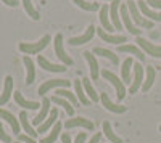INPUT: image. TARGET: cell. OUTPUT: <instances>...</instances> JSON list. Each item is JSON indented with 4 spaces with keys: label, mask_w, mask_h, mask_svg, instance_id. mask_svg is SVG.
Returning a JSON list of instances; mask_svg holds the SVG:
<instances>
[{
    "label": "cell",
    "mask_w": 161,
    "mask_h": 143,
    "mask_svg": "<svg viewBox=\"0 0 161 143\" xmlns=\"http://www.w3.org/2000/svg\"><path fill=\"white\" fill-rule=\"evenodd\" d=\"M19 122H21V125H23V129H24L26 135H29V137H32V138H36V137L39 135V134H37V130H34L32 125L29 124V121H28V114H26V111H21V113H19Z\"/></svg>",
    "instance_id": "cb8c5ba5"
},
{
    "label": "cell",
    "mask_w": 161,
    "mask_h": 143,
    "mask_svg": "<svg viewBox=\"0 0 161 143\" xmlns=\"http://www.w3.org/2000/svg\"><path fill=\"white\" fill-rule=\"evenodd\" d=\"M82 85H84V90H86V95L95 103V101H98L100 100V95L95 92V90H93V87H92V84H90V79H82Z\"/></svg>",
    "instance_id": "1f68e13d"
},
{
    "label": "cell",
    "mask_w": 161,
    "mask_h": 143,
    "mask_svg": "<svg viewBox=\"0 0 161 143\" xmlns=\"http://www.w3.org/2000/svg\"><path fill=\"white\" fill-rule=\"evenodd\" d=\"M159 130H161V127H159Z\"/></svg>",
    "instance_id": "f6af8a7d"
},
{
    "label": "cell",
    "mask_w": 161,
    "mask_h": 143,
    "mask_svg": "<svg viewBox=\"0 0 161 143\" xmlns=\"http://www.w3.org/2000/svg\"><path fill=\"white\" fill-rule=\"evenodd\" d=\"M23 63L26 66V85H31L36 79V69H34V63L29 56H24L23 58Z\"/></svg>",
    "instance_id": "603a6c76"
},
{
    "label": "cell",
    "mask_w": 161,
    "mask_h": 143,
    "mask_svg": "<svg viewBox=\"0 0 161 143\" xmlns=\"http://www.w3.org/2000/svg\"><path fill=\"white\" fill-rule=\"evenodd\" d=\"M130 68H132V58H126L123 63V69H121V77L123 82H130Z\"/></svg>",
    "instance_id": "836d02e7"
},
{
    "label": "cell",
    "mask_w": 161,
    "mask_h": 143,
    "mask_svg": "<svg viewBox=\"0 0 161 143\" xmlns=\"http://www.w3.org/2000/svg\"><path fill=\"white\" fill-rule=\"evenodd\" d=\"M100 138H102V134H95V135L92 137V140H90L89 143H98V141H100Z\"/></svg>",
    "instance_id": "b9f144b4"
},
{
    "label": "cell",
    "mask_w": 161,
    "mask_h": 143,
    "mask_svg": "<svg viewBox=\"0 0 161 143\" xmlns=\"http://www.w3.org/2000/svg\"><path fill=\"white\" fill-rule=\"evenodd\" d=\"M37 63H39L40 68L45 69V71H48V72H64V71H66L64 64H53V63H50L47 58H44L42 55L37 56Z\"/></svg>",
    "instance_id": "7c38bea8"
},
{
    "label": "cell",
    "mask_w": 161,
    "mask_h": 143,
    "mask_svg": "<svg viewBox=\"0 0 161 143\" xmlns=\"http://www.w3.org/2000/svg\"><path fill=\"white\" fill-rule=\"evenodd\" d=\"M80 82H82V81H79V79H76V81H74V88H76V97H77V100H79L80 103H82L84 106H87L89 103H90V100H89V98H87V95L84 93V87L80 85Z\"/></svg>",
    "instance_id": "4dcf8cb0"
},
{
    "label": "cell",
    "mask_w": 161,
    "mask_h": 143,
    "mask_svg": "<svg viewBox=\"0 0 161 143\" xmlns=\"http://www.w3.org/2000/svg\"><path fill=\"white\" fill-rule=\"evenodd\" d=\"M126 5H127V10H129L130 16H132V21L136 23L137 26H140V28H147V29H152V28H153V21L143 18V15L140 13L137 3L134 2V0H129V2H126Z\"/></svg>",
    "instance_id": "7a4b0ae2"
},
{
    "label": "cell",
    "mask_w": 161,
    "mask_h": 143,
    "mask_svg": "<svg viewBox=\"0 0 161 143\" xmlns=\"http://www.w3.org/2000/svg\"><path fill=\"white\" fill-rule=\"evenodd\" d=\"M69 85H71V82L69 81H66V79H53V81H45L42 85L39 87V95L40 97H44L48 90H52V88H69Z\"/></svg>",
    "instance_id": "277c9868"
},
{
    "label": "cell",
    "mask_w": 161,
    "mask_h": 143,
    "mask_svg": "<svg viewBox=\"0 0 161 143\" xmlns=\"http://www.w3.org/2000/svg\"><path fill=\"white\" fill-rule=\"evenodd\" d=\"M86 138H87V134H86V132H80V134H77V137H76L74 143H84V141H86Z\"/></svg>",
    "instance_id": "ab89813d"
},
{
    "label": "cell",
    "mask_w": 161,
    "mask_h": 143,
    "mask_svg": "<svg viewBox=\"0 0 161 143\" xmlns=\"http://www.w3.org/2000/svg\"><path fill=\"white\" fill-rule=\"evenodd\" d=\"M137 45L145 51L147 55L155 56V58H161V45H155L152 42H148L143 37H137Z\"/></svg>",
    "instance_id": "8992f818"
},
{
    "label": "cell",
    "mask_w": 161,
    "mask_h": 143,
    "mask_svg": "<svg viewBox=\"0 0 161 143\" xmlns=\"http://www.w3.org/2000/svg\"><path fill=\"white\" fill-rule=\"evenodd\" d=\"M53 45H55V55L63 61L64 66H71V64H73V58L64 51V47H63V35H61V34H57V35H55V42H53Z\"/></svg>",
    "instance_id": "5b68a950"
},
{
    "label": "cell",
    "mask_w": 161,
    "mask_h": 143,
    "mask_svg": "<svg viewBox=\"0 0 161 143\" xmlns=\"http://www.w3.org/2000/svg\"><path fill=\"white\" fill-rule=\"evenodd\" d=\"M97 34H98V37H100V39H103V40H105V42H108V44L121 45L123 42H126V40H127V39H126L124 35H113V34H110V32H106L103 28L97 29Z\"/></svg>",
    "instance_id": "2e32d148"
},
{
    "label": "cell",
    "mask_w": 161,
    "mask_h": 143,
    "mask_svg": "<svg viewBox=\"0 0 161 143\" xmlns=\"http://www.w3.org/2000/svg\"><path fill=\"white\" fill-rule=\"evenodd\" d=\"M93 55H100V56L108 58V60H110L113 64H118V63H119V58H118V55H114L111 50H106V48H102V47L93 48Z\"/></svg>",
    "instance_id": "f546056e"
},
{
    "label": "cell",
    "mask_w": 161,
    "mask_h": 143,
    "mask_svg": "<svg viewBox=\"0 0 161 143\" xmlns=\"http://www.w3.org/2000/svg\"><path fill=\"white\" fill-rule=\"evenodd\" d=\"M11 93H13V77L7 76L5 82H3V92H2V95H0V106L8 103V100L11 98Z\"/></svg>",
    "instance_id": "e0dca14e"
},
{
    "label": "cell",
    "mask_w": 161,
    "mask_h": 143,
    "mask_svg": "<svg viewBox=\"0 0 161 143\" xmlns=\"http://www.w3.org/2000/svg\"><path fill=\"white\" fill-rule=\"evenodd\" d=\"M0 141H3V143H11V137L5 132V129H3L2 122H0Z\"/></svg>",
    "instance_id": "8d00e7d4"
},
{
    "label": "cell",
    "mask_w": 161,
    "mask_h": 143,
    "mask_svg": "<svg viewBox=\"0 0 161 143\" xmlns=\"http://www.w3.org/2000/svg\"><path fill=\"white\" fill-rule=\"evenodd\" d=\"M142 84H143V68L140 63H136L134 64V81H132V85L129 88V93H136Z\"/></svg>",
    "instance_id": "ba28073f"
},
{
    "label": "cell",
    "mask_w": 161,
    "mask_h": 143,
    "mask_svg": "<svg viewBox=\"0 0 161 143\" xmlns=\"http://www.w3.org/2000/svg\"><path fill=\"white\" fill-rule=\"evenodd\" d=\"M50 40H52V37L47 34L37 42H21L19 44V50L23 51V53H26V55H36V53H39V51H42L48 45Z\"/></svg>",
    "instance_id": "6da1fadb"
},
{
    "label": "cell",
    "mask_w": 161,
    "mask_h": 143,
    "mask_svg": "<svg viewBox=\"0 0 161 143\" xmlns=\"http://www.w3.org/2000/svg\"><path fill=\"white\" fill-rule=\"evenodd\" d=\"M18 141H21V143H37L32 137H29V135H26V134H19V137H18Z\"/></svg>",
    "instance_id": "74e56055"
},
{
    "label": "cell",
    "mask_w": 161,
    "mask_h": 143,
    "mask_svg": "<svg viewBox=\"0 0 161 143\" xmlns=\"http://www.w3.org/2000/svg\"><path fill=\"white\" fill-rule=\"evenodd\" d=\"M102 127H103V134L106 135V138H108L111 143H123V140H121L114 132H113V129H111V124L108 122V121H103V124H102Z\"/></svg>",
    "instance_id": "f1b7e54d"
},
{
    "label": "cell",
    "mask_w": 161,
    "mask_h": 143,
    "mask_svg": "<svg viewBox=\"0 0 161 143\" xmlns=\"http://www.w3.org/2000/svg\"><path fill=\"white\" fill-rule=\"evenodd\" d=\"M61 143H71V138H69L68 134H63L61 135Z\"/></svg>",
    "instance_id": "7bdbcfd3"
},
{
    "label": "cell",
    "mask_w": 161,
    "mask_h": 143,
    "mask_svg": "<svg viewBox=\"0 0 161 143\" xmlns=\"http://www.w3.org/2000/svg\"><path fill=\"white\" fill-rule=\"evenodd\" d=\"M64 127L66 129H73V127H84L87 130H93V122L86 119V118H73V119H68L64 122Z\"/></svg>",
    "instance_id": "5bb4252c"
},
{
    "label": "cell",
    "mask_w": 161,
    "mask_h": 143,
    "mask_svg": "<svg viewBox=\"0 0 161 143\" xmlns=\"http://www.w3.org/2000/svg\"><path fill=\"white\" fill-rule=\"evenodd\" d=\"M102 76H103V79H105V81H110V82L114 85L118 100H123V98L126 97V85H124V82H123V81H119V77H118L114 72L108 71V69H103V71H102Z\"/></svg>",
    "instance_id": "3957f363"
},
{
    "label": "cell",
    "mask_w": 161,
    "mask_h": 143,
    "mask_svg": "<svg viewBox=\"0 0 161 143\" xmlns=\"http://www.w3.org/2000/svg\"><path fill=\"white\" fill-rule=\"evenodd\" d=\"M15 101L18 103V106H23V108H26V109H39L40 106H42V105H40V103H37V101L26 100L21 92H15Z\"/></svg>",
    "instance_id": "7402d4cb"
},
{
    "label": "cell",
    "mask_w": 161,
    "mask_h": 143,
    "mask_svg": "<svg viewBox=\"0 0 161 143\" xmlns=\"http://www.w3.org/2000/svg\"><path fill=\"white\" fill-rule=\"evenodd\" d=\"M60 132H61V122H57V124H55V127L52 129V132H50L45 138L40 140V143H55V140L58 138Z\"/></svg>",
    "instance_id": "d6a6232c"
},
{
    "label": "cell",
    "mask_w": 161,
    "mask_h": 143,
    "mask_svg": "<svg viewBox=\"0 0 161 143\" xmlns=\"http://www.w3.org/2000/svg\"><path fill=\"white\" fill-rule=\"evenodd\" d=\"M50 103H52V100H50V98H47V97H44V98H42V106H40L39 114L32 119V124H36V125H40V124H42V121L47 118V114L52 111V109H50Z\"/></svg>",
    "instance_id": "9a60e30c"
},
{
    "label": "cell",
    "mask_w": 161,
    "mask_h": 143,
    "mask_svg": "<svg viewBox=\"0 0 161 143\" xmlns=\"http://www.w3.org/2000/svg\"><path fill=\"white\" fill-rule=\"evenodd\" d=\"M55 105H58V106H63L64 108V111L68 113V116H74V106L71 105V103L68 101V100H64V98H61V97H57V95H53L52 98H50Z\"/></svg>",
    "instance_id": "484cf974"
},
{
    "label": "cell",
    "mask_w": 161,
    "mask_h": 143,
    "mask_svg": "<svg viewBox=\"0 0 161 143\" xmlns=\"http://www.w3.org/2000/svg\"><path fill=\"white\" fill-rule=\"evenodd\" d=\"M155 79H156V71H155L153 66H148V68H147V79H145L143 84H142V90H143V92H147V90L152 88Z\"/></svg>",
    "instance_id": "4316f807"
},
{
    "label": "cell",
    "mask_w": 161,
    "mask_h": 143,
    "mask_svg": "<svg viewBox=\"0 0 161 143\" xmlns=\"http://www.w3.org/2000/svg\"><path fill=\"white\" fill-rule=\"evenodd\" d=\"M55 95H57V97H61V98H64V100H68L73 106H77V105H79L77 97L73 95L68 88H57V90H55Z\"/></svg>",
    "instance_id": "83f0119b"
},
{
    "label": "cell",
    "mask_w": 161,
    "mask_h": 143,
    "mask_svg": "<svg viewBox=\"0 0 161 143\" xmlns=\"http://www.w3.org/2000/svg\"><path fill=\"white\" fill-rule=\"evenodd\" d=\"M95 31H97V29H95V26L90 24L82 35L69 39L68 44H69V45H82V44H86V42H90V40H92V37H93V34H95Z\"/></svg>",
    "instance_id": "8fae6325"
},
{
    "label": "cell",
    "mask_w": 161,
    "mask_h": 143,
    "mask_svg": "<svg viewBox=\"0 0 161 143\" xmlns=\"http://www.w3.org/2000/svg\"><path fill=\"white\" fill-rule=\"evenodd\" d=\"M147 5L159 10V8H161V0H147Z\"/></svg>",
    "instance_id": "f35d334b"
},
{
    "label": "cell",
    "mask_w": 161,
    "mask_h": 143,
    "mask_svg": "<svg viewBox=\"0 0 161 143\" xmlns=\"http://www.w3.org/2000/svg\"><path fill=\"white\" fill-rule=\"evenodd\" d=\"M100 101H102V105L111 111V113H116V114H123L127 111V106H121V105H116V103H113L108 97V93H100Z\"/></svg>",
    "instance_id": "30bf717a"
},
{
    "label": "cell",
    "mask_w": 161,
    "mask_h": 143,
    "mask_svg": "<svg viewBox=\"0 0 161 143\" xmlns=\"http://www.w3.org/2000/svg\"><path fill=\"white\" fill-rule=\"evenodd\" d=\"M100 23L103 26V29H106V32L116 31L114 26L111 24V19H110V8H108V5H103L100 8Z\"/></svg>",
    "instance_id": "ac0fdd59"
},
{
    "label": "cell",
    "mask_w": 161,
    "mask_h": 143,
    "mask_svg": "<svg viewBox=\"0 0 161 143\" xmlns=\"http://www.w3.org/2000/svg\"><path fill=\"white\" fill-rule=\"evenodd\" d=\"M121 21H123V24L126 26V29L134 34V35H137L140 37V29H137L136 26L132 24V19H130V15H129V10H127V5H121Z\"/></svg>",
    "instance_id": "52a82bcc"
},
{
    "label": "cell",
    "mask_w": 161,
    "mask_h": 143,
    "mask_svg": "<svg viewBox=\"0 0 161 143\" xmlns=\"http://www.w3.org/2000/svg\"><path fill=\"white\" fill-rule=\"evenodd\" d=\"M23 7H24V10H26V13L34 19V21H37L39 18H40V15H39V11L32 7V3H31V0H23Z\"/></svg>",
    "instance_id": "d590c367"
},
{
    "label": "cell",
    "mask_w": 161,
    "mask_h": 143,
    "mask_svg": "<svg viewBox=\"0 0 161 143\" xmlns=\"http://www.w3.org/2000/svg\"><path fill=\"white\" fill-rule=\"evenodd\" d=\"M73 2L79 7V8H82V10H86V11H97L100 7H98V3H95V2H87V0H73Z\"/></svg>",
    "instance_id": "e575fe53"
},
{
    "label": "cell",
    "mask_w": 161,
    "mask_h": 143,
    "mask_svg": "<svg viewBox=\"0 0 161 143\" xmlns=\"http://www.w3.org/2000/svg\"><path fill=\"white\" fill-rule=\"evenodd\" d=\"M15 143H21V141H15Z\"/></svg>",
    "instance_id": "ee69618b"
},
{
    "label": "cell",
    "mask_w": 161,
    "mask_h": 143,
    "mask_svg": "<svg viewBox=\"0 0 161 143\" xmlns=\"http://www.w3.org/2000/svg\"><path fill=\"white\" fill-rule=\"evenodd\" d=\"M57 118H58V109H57V108H53V109L50 111V116L45 119V122H42V124L39 125L37 134H44V132H47L53 124H57Z\"/></svg>",
    "instance_id": "44dd1931"
},
{
    "label": "cell",
    "mask_w": 161,
    "mask_h": 143,
    "mask_svg": "<svg viewBox=\"0 0 161 143\" xmlns=\"http://www.w3.org/2000/svg\"><path fill=\"white\" fill-rule=\"evenodd\" d=\"M118 51H119V53H132V55H136L142 61L145 60V53L139 47H136V45H119L118 47Z\"/></svg>",
    "instance_id": "d4e9b609"
},
{
    "label": "cell",
    "mask_w": 161,
    "mask_h": 143,
    "mask_svg": "<svg viewBox=\"0 0 161 143\" xmlns=\"http://www.w3.org/2000/svg\"><path fill=\"white\" fill-rule=\"evenodd\" d=\"M2 2H3L5 5H8V7H16V5H18L16 0H2Z\"/></svg>",
    "instance_id": "60d3db41"
},
{
    "label": "cell",
    "mask_w": 161,
    "mask_h": 143,
    "mask_svg": "<svg viewBox=\"0 0 161 143\" xmlns=\"http://www.w3.org/2000/svg\"><path fill=\"white\" fill-rule=\"evenodd\" d=\"M137 7L140 10V13L150 21H161V13L158 11H153L148 5H147V2H143V0H140V2H137Z\"/></svg>",
    "instance_id": "4fadbf2b"
},
{
    "label": "cell",
    "mask_w": 161,
    "mask_h": 143,
    "mask_svg": "<svg viewBox=\"0 0 161 143\" xmlns=\"http://www.w3.org/2000/svg\"><path fill=\"white\" fill-rule=\"evenodd\" d=\"M0 119H3V121H7L8 124H10V127H11V130L15 132V134H19V121L13 116L10 111H7V109H2L0 108Z\"/></svg>",
    "instance_id": "d6986e66"
},
{
    "label": "cell",
    "mask_w": 161,
    "mask_h": 143,
    "mask_svg": "<svg viewBox=\"0 0 161 143\" xmlns=\"http://www.w3.org/2000/svg\"><path fill=\"white\" fill-rule=\"evenodd\" d=\"M121 2L119 0H111V5H110V19H111V24L114 26V29H123V21L119 18V5Z\"/></svg>",
    "instance_id": "9c48e42d"
},
{
    "label": "cell",
    "mask_w": 161,
    "mask_h": 143,
    "mask_svg": "<svg viewBox=\"0 0 161 143\" xmlns=\"http://www.w3.org/2000/svg\"><path fill=\"white\" fill-rule=\"evenodd\" d=\"M84 56H86L89 66H90V77L93 81H97L98 76H100V71H98V63H97L95 56H93V53H90V51H84Z\"/></svg>",
    "instance_id": "ffe728a7"
}]
</instances>
